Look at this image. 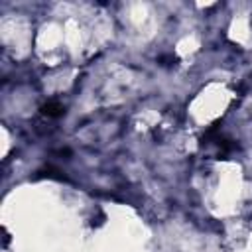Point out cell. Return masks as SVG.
I'll use <instances>...</instances> for the list:
<instances>
[{
	"label": "cell",
	"instance_id": "obj_1",
	"mask_svg": "<svg viewBox=\"0 0 252 252\" xmlns=\"http://www.w3.org/2000/svg\"><path fill=\"white\" fill-rule=\"evenodd\" d=\"M41 112H43L45 116H49V118H57V116H63V114H65V108H63L61 102H57V100H49L47 104L41 106Z\"/></svg>",
	"mask_w": 252,
	"mask_h": 252
}]
</instances>
